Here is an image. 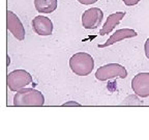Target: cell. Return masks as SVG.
<instances>
[{
  "label": "cell",
  "instance_id": "7",
  "mask_svg": "<svg viewBox=\"0 0 149 140\" xmlns=\"http://www.w3.org/2000/svg\"><path fill=\"white\" fill-rule=\"evenodd\" d=\"M132 88L141 98L149 97V73H139L132 80Z\"/></svg>",
  "mask_w": 149,
  "mask_h": 140
},
{
  "label": "cell",
  "instance_id": "14",
  "mask_svg": "<svg viewBox=\"0 0 149 140\" xmlns=\"http://www.w3.org/2000/svg\"><path fill=\"white\" fill-rule=\"evenodd\" d=\"M144 50H145V55H146V57L149 59V37L146 40V42H145Z\"/></svg>",
  "mask_w": 149,
  "mask_h": 140
},
{
  "label": "cell",
  "instance_id": "9",
  "mask_svg": "<svg viewBox=\"0 0 149 140\" xmlns=\"http://www.w3.org/2000/svg\"><path fill=\"white\" fill-rule=\"evenodd\" d=\"M138 35V33L136 32L134 29H130V28H124V29H119L116 30L113 34L111 35L109 40L105 43V44L98 45V48H106L109 47L111 45H114L118 42L125 40V38H130V37H136Z\"/></svg>",
  "mask_w": 149,
  "mask_h": 140
},
{
  "label": "cell",
  "instance_id": "5",
  "mask_svg": "<svg viewBox=\"0 0 149 140\" xmlns=\"http://www.w3.org/2000/svg\"><path fill=\"white\" fill-rule=\"evenodd\" d=\"M104 18V13L98 7L86 9L82 15V26L85 29H96Z\"/></svg>",
  "mask_w": 149,
  "mask_h": 140
},
{
  "label": "cell",
  "instance_id": "10",
  "mask_svg": "<svg viewBox=\"0 0 149 140\" xmlns=\"http://www.w3.org/2000/svg\"><path fill=\"white\" fill-rule=\"evenodd\" d=\"M125 16V13L123 12H117L114 13V14H111L109 17L107 18V21L106 23L104 24L102 28L100 30V35H106V34H109L119 23L122 19L124 18Z\"/></svg>",
  "mask_w": 149,
  "mask_h": 140
},
{
  "label": "cell",
  "instance_id": "15",
  "mask_svg": "<svg viewBox=\"0 0 149 140\" xmlns=\"http://www.w3.org/2000/svg\"><path fill=\"white\" fill-rule=\"evenodd\" d=\"M62 106H81L79 104V103H77V102H74V101H70V102H66V103H64Z\"/></svg>",
  "mask_w": 149,
  "mask_h": 140
},
{
  "label": "cell",
  "instance_id": "11",
  "mask_svg": "<svg viewBox=\"0 0 149 140\" xmlns=\"http://www.w3.org/2000/svg\"><path fill=\"white\" fill-rule=\"evenodd\" d=\"M34 6L40 14H51L58 6V0H34Z\"/></svg>",
  "mask_w": 149,
  "mask_h": 140
},
{
  "label": "cell",
  "instance_id": "4",
  "mask_svg": "<svg viewBox=\"0 0 149 140\" xmlns=\"http://www.w3.org/2000/svg\"><path fill=\"white\" fill-rule=\"evenodd\" d=\"M33 81L32 76L25 70H16L10 72L6 77V84L12 91H18Z\"/></svg>",
  "mask_w": 149,
  "mask_h": 140
},
{
  "label": "cell",
  "instance_id": "1",
  "mask_svg": "<svg viewBox=\"0 0 149 140\" xmlns=\"http://www.w3.org/2000/svg\"><path fill=\"white\" fill-rule=\"evenodd\" d=\"M45 104V97L40 90L34 88H22L14 96L15 106H34L40 107Z\"/></svg>",
  "mask_w": 149,
  "mask_h": 140
},
{
  "label": "cell",
  "instance_id": "8",
  "mask_svg": "<svg viewBox=\"0 0 149 140\" xmlns=\"http://www.w3.org/2000/svg\"><path fill=\"white\" fill-rule=\"evenodd\" d=\"M31 25H32L33 31L40 36H48V35H51L53 32V23L48 17H35L31 22Z\"/></svg>",
  "mask_w": 149,
  "mask_h": 140
},
{
  "label": "cell",
  "instance_id": "16",
  "mask_svg": "<svg viewBox=\"0 0 149 140\" xmlns=\"http://www.w3.org/2000/svg\"><path fill=\"white\" fill-rule=\"evenodd\" d=\"M9 63H10V58H9V56L7 55V66L9 65Z\"/></svg>",
  "mask_w": 149,
  "mask_h": 140
},
{
  "label": "cell",
  "instance_id": "6",
  "mask_svg": "<svg viewBox=\"0 0 149 140\" xmlns=\"http://www.w3.org/2000/svg\"><path fill=\"white\" fill-rule=\"evenodd\" d=\"M6 28L18 41H23L25 38V28L15 13L7 9L6 12Z\"/></svg>",
  "mask_w": 149,
  "mask_h": 140
},
{
  "label": "cell",
  "instance_id": "2",
  "mask_svg": "<svg viewBox=\"0 0 149 140\" xmlns=\"http://www.w3.org/2000/svg\"><path fill=\"white\" fill-rule=\"evenodd\" d=\"M70 68L78 76H87L94 68V59L90 54L78 52L70 57Z\"/></svg>",
  "mask_w": 149,
  "mask_h": 140
},
{
  "label": "cell",
  "instance_id": "12",
  "mask_svg": "<svg viewBox=\"0 0 149 140\" xmlns=\"http://www.w3.org/2000/svg\"><path fill=\"white\" fill-rule=\"evenodd\" d=\"M122 1L127 6H134V5H137L141 0H122Z\"/></svg>",
  "mask_w": 149,
  "mask_h": 140
},
{
  "label": "cell",
  "instance_id": "13",
  "mask_svg": "<svg viewBox=\"0 0 149 140\" xmlns=\"http://www.w3.org/2000/svg\"><path fill=\"white\" fill-rule=\"evenodd\" d=\"M81 4H84V5H90V4H93V3L97 2V0H78Z\"/></svg>",
  "mask_w": 149,
  "mask_h": 140
},
{
  "label": "cell",
  "instance_id": "3",
  "mask_svg": "<svg viewBox=\"0 0 149 140\" xmlns=\"http://www.w3.org/2000/svg\"><path fill=\"white\" fill-rule=\"evenodd\" d=\"M127 77V71L118 63H108L98 68L95 72V78L100 81H107L114 78L124 79Z\"/></svg>",
  "mask_w": 149,
  "mask_h": 140
}]
</instances>
